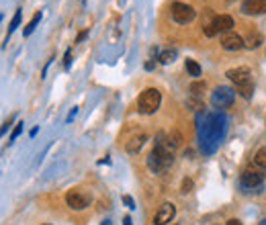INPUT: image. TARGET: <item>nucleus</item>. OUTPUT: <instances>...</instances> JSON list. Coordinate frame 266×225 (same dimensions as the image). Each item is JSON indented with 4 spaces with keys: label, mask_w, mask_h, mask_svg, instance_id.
Segmentation results:
<instances>
[{
    "label": "nucleus",
    "mask_w": 266,
    "mask_h": 225,
    "mask_svg": "<svg viewBox=\"0 0 266 225\" xmlns=\"http://www.w3.org/2000/svg\"><path fill=\"white\" fill-rule=\"evenodd\" d=\"M228 119L219 112H209V115L198 117V144H201L203 154H213L219 144L226 138Z\"/></svg>",
    "instance_id": "1"
},
{
    "label": "nucleus",
    "mask_w": 266,
    "mask_h": 225,
    "mask_svg": "<svg viewBox=\"0 0 266 225\" xmlns=\"http://www.w3.org/2000/svg\"><path fill=\"white\" fill-rule=\"evenodd\" d=\"M172 142L166 140V135L160 133L158 138H156V146H154V150L150 152L148 156V168L152 172H156V174H162L166 172L172 162H174V152H172Z\"/></svg>",
    "instance_id": "2"
},
{
    "label": "nucleus",
    "mask_w": 266,
    "mask_h": 225,
    "mask_svg": "<svg viewBox=\"0 0 266 225\" xmlns=\"http://www.w3.org/2000/svg\"><path fill=\"white\" fill-rule=\"evenodd\" d=\"M162 104V92L158 88H146L138 98V110L144 115H154Z\"/></svg>",
    "instance_id": "3"
},
{
    "label": "nucleus",
    "mask_w": 266,
    "mask_h": 225,
    "mask_svg": "<svg viewBox=\"0 0 266 225\" xmlns=\"http://www.w3.org/2000/svg\"><path fill=\"white\" fill-rule=\"evenodd\" d=\"M236 100V90H232L230 86H217L211 92V104L215 108H230Z\"/></svg>",
    "instance_id": "4"
},
{
    "label": "nucleus",
    "mask_w": 266,
    "mask_h": 225,
    "mask_svg": "<svg viewBox=\"0 0 266 225\" xmlns=\"http://www.w3.org/2000/svg\"><path fill=\"white\" fill-rule=\"evenodd\" d=\"M170 16L178 22V25H188V22H192L196 18V10L186 2H172Z\"/></svg>",
    "instance_id": "5"
},
{
    "label": "nucleus",
    "mask_w": 266,
    "mask_h": 225,
    "mask_svg": "<svg viewBox=\"0 0 266 225\" xmlns=\"http://www.w3.org/2000/svg\"><path fill=\"white\" fill-rule=\"evenodd\" d=\"M66 202H68V207L74 209V211H84L88 205H90V194H86L84 190H68L66 192Z\"/></svg>",
    "instance_id": "6"
},
{
    "label": "nucleus",
    "mask_w": 266,
    "mask_h": 225,
    "mask_svg": "<svg viewBox=\"0 0 266 225\" xmlns=\"http://www.w3.org/2000/svg\"><path fill=\"white\" fill-rule=\"evenodd\" d=\"M244 45H246L244 37H242V35H238V33H234V31L221 35V48L228 50V52H238V50H242V48H244Z\"/></svg>",
    "instance_id": "7"
},
{
    "label": "nucleus",
    "mask_w": 266,
    "mask_h": 225,
    "mask_svg": "<svg viewBox=\"0 0 266 225\" xmlns=\"http://www.w3.org/2000/svg\"><path fill=\"white\" fill-rule=\"evenodd\" d=\"M174 215H176V207L172 205V202H164V205L158 207V213L154 215V223H156V225H166V223H170L174 219Z\"/></svg>",
    "instance_id": "8"
},
{
    "label": "nucleus",
    "mask_w": 266,
    "mask_h": 225,
    "mask_svg": "<svg viewBox=\"0 0 266 225\" xmlns=\"http://www.w3.org/2000/svg\"><path fill=\"white\" fill-rule=\"evenodd\" d=\"M226 76L238 86V84H244V82H250L252 80V72H250V68L246 66H240V68H232V70L226 72Z\"/></svg>",
    "instance_id": "9"
},
{
    "label": "nucleus",
    "mask_w": 266,
    "mask_h": 225,
    "mask_svg": "<svg viewBox=\"0 0 266 225\" xmlns=\"http://www.w3.org/2000/svg\"><path fill=\"white\" fill-rule=\"evenodd\" d=\"M262 180H264V176H262L260 172H256V170H246V172L242 174L240 184H242L244 188H260V186H262Z\"/></svg>",
    "instance_id": "10"
},
{
    "label": "nucleus",
    "mask_w": 266,
    "mask_h": 225,
    "mask_svg": "<svg viewBox=\"0 0 266 225\" xmlns=\"http://www.w3.org/2000/svg\"><path fill=\"white\" fill-rule=\"evenodd\" d=\"M242 12L250 14V16H258L266 12V0H244L242 2Z\"/></svg>",
    "instance_id": "11"
},
{
    "label": "nucleus",
    "mask_w": 266,
    "mask_h": 225,
    "mask_svg": "<svg viewBox=\"0 0 266 225\" xmlns=\"http://www.w3.org/2000/svg\"><path fill=\"white\" fill-rule=\"evenodd\" d=\"M234 29V18L230 16V14H215V18H213V31H215V35L217 33H230Z\"/></svg>",
    "instance_id": "12"
},
{
    "label": "nucleus",
    "mask_w": 266,
    "mask_h": 225,
    "mask_svg": "<svg viewBox=\"0 0 266 225\" xmlns=\"http://www.w3.org/2000/svg\"><path fill=\"white\" fill-rule=\"evenodd\" d=\"M146 142H148V135H144V133H142V135H136V138H133L131 142H127V146H125V148H127V152H129V154H136V152H140V150L144 148V144H146Z\"/></svg>",
    "instance_id": "13"
},
{
    "label": "nucleus",
    "mask_w": 266,
    "mask_h": 225,
    "mask_svg": "<svg viewBox=\"0 0 266 225\" xmlns=\"http://www.w3.org/2000/svg\"><path fill=\"white\" fill-rule=\"evenodd\" d=\"M236 92H240L244 98H252V94H254V82L250 80V82H244V84H238L236 86Z\"/></svg>",
    "instance_id": "14"
},
{
    "label": "nucleus",
    "mask_w": 266,
    "mask_h": 225,
    "mask_svg": "<svg viewBox=\"0 0 266 225\" xmlns=\"http://www.w3.org/2000/svg\"><path fill=\"white\" fill-rule=\"evenodd\" d=\"M184 68H186V72H188L192 78H198V76H201V66H198L194 60L188 58V60L184 62Z\"/></svg>",
    "instance_id": "15"
},
{
    "label": "nucleus",
    "mask_w": 266,
    "mask_h": 225,
    "mask_svg": "<svg viewBox=\"0 0 266 225\" xmlns=\"http://www.w3.org/2000/svg\"><path fill=\"white\" fill-rule=\"evenodd\" d=\"M39 20H41V12H35L33 18L27 22V27L23 29V35H25V37H29V35L35 31V27H37V22H39Z\"/></svg>",
    "instance_id": "16"
},
{
    "label": "nucleus",
    "mask_w": 266,
    "mask_h": 225,
    "mask_svg": "<svg viewBox=\"0 0 266 225\" xmlns=\"http://www.w3.org/2000/svg\"><path fill=\"white\" fill-rule=\"evenodd\" d=\"M176 56H178V54H176V50H164L158 60H160V64H172L176 60Z\"/></svg>",
    "instance_id": "17"
},
{
    "label": "nucleus",
    "mask_w": 266,
    "mask_h": 225,
    "mask_svg": "<svg viewBox=\"0 0 266 225\" xmlns=\"http://www.w3.org/2000/svg\"><path fill=\"white\" fill-rule=\"evenodd\" d=\"M20 16H23V10H20V8H16V12H14L12 20H10V25H8V35H12V33L16 31V27L20 25Z\"/></svg>",
    "instance_id": "18"
},
{
    "label": "nucleus",
    "mask_w": 266,
    "mask_h": 225,
    "mask_svg": "<svg viewBox=\"0 0 266 225\" xmlns=\"http://www.w3.org/2000/svg\"><path fill=\"white\" fill-rule=\"evenodd\" d=\"M254 162H256V166H260V168H266V148H262V150H258V152H256V156H254Z\"/></svg>",
    "instance_id": "19"
},
{
    "label": "nucleus",
    "mask_w": 266,
    "mask_h": 225,
    "mask_svg": "<svg viewBox=\"0 0 266 225\" xmlns=\"http://www.w3.org/2000/svg\"><path fill=\"white\" fill-rule=\"evenodd\" d=\"M246 41V48H250V50H254V48H258L260 45V41H262V37L260 35H250L248 39H244Z\"/></svg>",
    "instance_id": "20"
},
{
    "label": "nucleus",
    "mask_w": 266,
    "mask_h": 225,
    "mask_svg": "<svg viewBox=\"0 0 266 225\" xmlns=\"http://www.w3.org/2000/svg\"><path fill=\"white\" fill-rule=\"evenodd\" d=\"M20 131H23V121H18V123H16V127L12 129V133H10V144H12V142L18 138V135H20Z\"/></svg>",
    "instance_id": "21"
},
{
    "label": "nucleus",
    "mask_w": 266,
    "mask_h": 225,
    "mask_svg": "<svg viewBox=\"0 0 266 225\" xmlns=\"http://www.w3.org/2000/svg\"><path fill=\"white\" fill-rule=\"evenodd\" d=\"M201 90H205V82H194L190 86V92L192 94H201Z\"/></svg>",
    "instance_id": "22"
},
{
    "label": "nucleus",
    "mask_w": 266,
    "mask_h": 225,
    "mask_svg": "<svg viewBox=\"0 0 266 225\" xmlns=\"http://www.w3.org/2000/svg\"><path fill=\"white\" fill-rule=\"evenodd\" d=\"M70 64H72V50H68V52H66V56H64V66L70 68Z\"/></svg>",
    "instance_id": "23"
},
{
    "label": "nucleus",
    "mask_w": 266,
    "mask_h": 225,
    "mask_svg": "<svg viewBox=\"0 0 266 225\" xmlns=\"http://www.w3.org/2000/svg\"><path fill=\"white\" fill-rule=\"evenodd\" d=\"M123 202H125V205H127L129 209H136V202H133V198H131L129 194H125V196H123Z\"/></svg>",
    "instance_id": "24"
},
{
    "label": "nucleus",
    "mask_w": 266,
    "mask_h": 225,
    "mask_svg": "<svg viewBox=\"0 0 266 225\" xmlns=\"http://www.w3.org/2000/svg\"><path fill=\"white\" fill-rule=\"evenodd\" d=\"M12 119H14V117H10V119H6V123H4L2 127H0V135H4V133H6V129H8V127H10V123H12Z\"/></svg>",
    "instance_id": "25"
},
{
    "label": "nucleus",
    "mask_w": 266,
    "mask_h": 225,
    "mask_svg": "<svg viewBox=\"0 0 266 225\" xmlns=\"http://www.w3.org/2000/svg\"><path fill=\"white\" fill-rule=\"evenodd\" d=\"M190 188H192V182H190V180L186 178L184 182H182V192H190Z\"/></svg>",
    "instance_id": "26"
},
{
    "label": "nucleus",
    "mask_w": 266,
    "mask_h": 225,
    "mask_svg": "<svg viewBox=\"0 0 266 225\" xmlns=\"http://www.w3.org/2000/svg\"><path fill=\"white\" fill-rule=\"evenodd\" d=\"M86 37H88V31H82V33H80V35L76 37V43H80V41H84Z\"/></svg>",
    "instance_id": "27"
},
{
    "label": "nucleus",
    "mask_w": 266,
    "mask_h": 225,
    "mask_svg": "<svg viewBox=\"0 0 266 225\" xmlns=\"http://www.w3.org/2000/svg\"><path fill=\"white\" fill-rule=\"evenodd\" d=\"M123 225H133V221H131V217H129V215H125V217H123Z\"/></svg>",
    "instance_id": "28"
},
{
    "label": "nucleus",
    "mask_w": 266,
    "mask_h": 225,
    "mask_svg": "<svg viewBox=\"0 0 266 225\" xmlns=\"http://www.w3.org/2000/svg\"><path fill=\"white\" fill-rule=\"evenodd\" d=\"M228 225H242V223H240V219H230Z\"/></svg>",
    "instance_id": "29"
},
{
    "label": "nucleus",
    "mask_w": 266,
    "mask_h": 225,
    "mask_svg": "<svg viewBox=\"0 0 266 225\" xmlns=\"http://www.w3.org/2000/svg\"><path fill=\"white\" fill-rule=\"evenodd\" d=\"M74 117H76V108H72V112H70V115H68V123H70V121H72Z\"/></svg>",
    "instance_id": "30"
},
{
    "label": "nucleus",
    "mask_w": 266,
    "mask_h": 225,
    "mask_svg": "<svg viewBox=\"0 0 266 225\" xmlns=\"http://www.w3.org/2000/svg\"><path fill=\"white\" fill-rule=\"evenodd\" d=\"M100 225H113V223H110V219H104V221H102Z\"/></svg>",
    "instance_id": "31"
},
{
    "label": "nucleus",
    "mask_w": 266,
    "mask_h": 225,
    "mask_svg": "<svg viewBox=\"0 0 266 225\" xmlns=\"http://www.w3.org/2000/svg\"><path fill=\"white\" fill-rule=\"evenodd\" d=\"M258 225H266V219H262V221H260V223H258Z\"/></svg>",
    "instance_id": "32"
},
{
    "label": "nucleus",
    "mask_w": 266,
    "mask_h": 225,
    "mask_svg": "<svg viewBox=\"0 0 266 225\" xmlns=\"http://www.w3.org/2000/svg\"><path fill=\"white\" fill-rule=\"evenodd\" d=\"M46 225H50V223H46Z\"/></svg>",
    "instance_id": "33"
}]
</instances>
